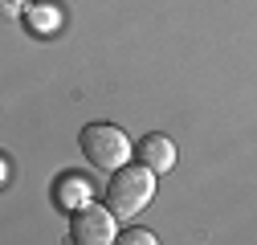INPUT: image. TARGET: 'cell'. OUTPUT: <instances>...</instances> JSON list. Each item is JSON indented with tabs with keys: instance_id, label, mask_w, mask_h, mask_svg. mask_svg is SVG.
Segmentation results:
<instances>
[{
	"instance_id": "5",
	"label": "cell",
	"mask_w": 257,
	"mask_h": 245,
	"mask_svg": "<svg viewBox=\"0 0 257 245\" xmlns=\"http://www.w3.org/2000/svg\"><path fill=\"white\" fill-rule=\"evenodd\" d=\"M53 204L57 208H70V212L86 208L90 204V180L78 176V172H66V176L53 184Z\"/></svg>"
},
{
	"instance_id": "4",
	"label": "cell",
	"mask_w": 257,
	"mask_h": 245,
	"mask_svg": "<svg viewBox=\"0 0 257 245\" xmlns=\"http://www.w3.org/2000/svg\"><path fill=\"white\" fill-rule=\"evenodd\" d=\"M135 160H139L143 168H151L155 176H164V172L176 168V143H172L168 135H143V139L135 143Z\"/></svg>"
},
{
	"instance_id": "8",
	"label": "cell",
	"mask_w": 257,
	"mask_h": 245,
	"mask_svg": "<svg viewBox=\"0 0 257 245\" xmlns=\"http://www.w3.org/2000/svg\"><path fill=\"white\" fill-rule=\"evenodd\" d=\"M25 5H29V0H5V9H9V13H21Z\"/></svg>"
},
{
	"instance_id": "1",
	"label": "cell",
	"mask_w": 257,
	"mask_h": 245,
	"mask_svg": "<svg viewBox=\"0 0 257 245\" xmlns=\"http://www.w3.org/2000/svg\"><path fill=\"white\" fill-rule=\"evenodd\" d=\"M155 200V172L143 164H126L118 172H110L106 188H102V204L114 212L118 221H131Z\"/></svg>"
},
{
	"instance_id": "7",
	"label": "cell",
	"mask_w": 257,
	"mask_h": 245,
	"mask_svg": "<svg viewBox=\"0 0 257 245\" xmlns=\"http://www.w3.org/2000/svg\"><path fill=\"white\" fill-rule=\"evenodd\" d=\"M0 180H5V184L13 180V160H9V156H5V160H0Z\"/></svg>"
},
{
	"instance_id": "6",
	"label": "cell",
	"mask_w": 257,
	"mask_h": 245,
	"mask_svg": "<svg viewBox=\"0 0 257 245\" xmlns=\"http://www.w3.org/2000/svg\"><path fill=\"white\" fill-rule=\"evenodd\" d=\"M114 245H159V237H155L151 229L131 225V229H122V233H118V241H114Z\"/></svg>"
},
{
	"instance_id": "3",
	"label": "cell",
	"mask_w": 257,
	"mask_h": 245,
	"mask_svg": "<svg viewBox=\"0 0 257 245\" xmlns=\"http://www.w3.org/2000/svg\"><path fill=\"white\" fill-rule=\"evenodd\" d=\"M114 212L106 204H86L78 212H70V241L74 245H114L118 241V229H114Z\"/></svg>"
},
{
	"instance_id": "2",
	"label": "cell",
	"mask_w": 257,
	"mask_h": 245,
	"mask_svg": "<svg viewBox=\"0 0 257 245\" xmlns=\"http://www.w3.org/2000/svg\"><path fill=\"white\" fill-rule=\"evenodd\" d=\"M78 147L90 160V168H98V172H118L135 160V143L114 122H86L82 135H78Z\"/></svg>"
}]
</instances>
